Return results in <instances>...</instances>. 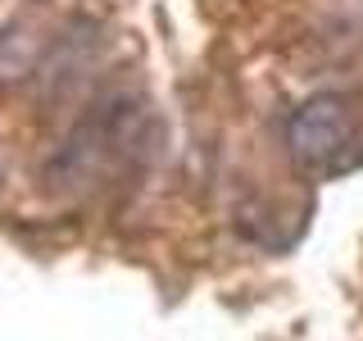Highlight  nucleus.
I'll return each mask as SVG.
<instances>
[{
    "instance_id": "f257e3e1",
    "label": "nucleus",
    "mask_w": 363,
    "mask_h": 341,
    "mask_svg": "<svg viewBox=\"0 0 363 341\" xmlns=\"http://www.w3.org/2000/svg\"><path fill=\"white\" fill-rule=\"evenodd\" d=\"M150 105L136 91H109L91 105L73 132L60 141V151L45 159V182L55 191H86L105 173L132 164L145 151Z\"/></svg>"
},
{
    "instance_id": "f03ea898",
    "label": "nucleus",
    "mask_w": 363,
    "mask_h": 341,
    "mask_svg": "<svg viewBox=\"0 0 363 341\" xmlns=\"http://www.w3.org/2000/svg\"><path fill=\"white\" fill-rule=\"evenodd\" d=\"M350 141H354V109L340 91H318L309 96L286 123V146L304 168L336 173L350 164Z\"/></svg>"
}]
</instances>
